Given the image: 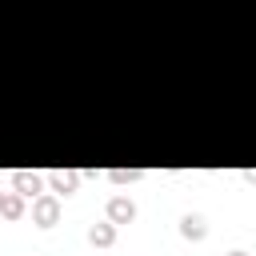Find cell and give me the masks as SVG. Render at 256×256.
I'll return each mask as SVG.
<instances>
[{"label":"cell","instance_id":"277c9868","mask_svg":"<svg viewBox=\"0 0 256 256\" xmlns=\"http://www.w3.org/2000/svg\"><path fill=\"white\" fill-rule=\"evenodd\" d=\"M104 212H108V220H112L116 228H120V224H132V220H136V204H132L128 196H112Z\"/></svg>","mask_w":256,"mask_h":256},{"label":"cell","instance_id":"52a82bcc","mask_svg":"<svg viewBox=\"0 0 256 256\" xmlns=\"http://www.w3.org/2000/svg\"><path fill=\"white\" fill-rule=\"evenodd\" d=\"M24 200H28V196H20L16 188H12V192H4V204H0V216H4V220H20V216H24Z\"/></svg>","mask_w":256,"mask_h":256},{"label":"cell","instance_id":"9c48e42d","mask_svg":"<svg viewBox=\"0 0 256 256\" xmlns=\"http://www.w3.org/2000/svg\"><path fill=\"white\" fill-rule=\"evenodd\" d=\"M228 256H248V252H228Z\"/></svg>","mask_w":256,"mask_h":256},{"label":"cell","instance_id":"3957f363","mask_svg":"<svg viewBox=\"0 0 256 256\" xmlns=\"http://www.w3.org/2000/svg\"><path fill=\"white\" fill-rule=\"evenodd\" d=\"M48 188H52L56 196H72V192L80 188V172H72V168H52V172H48Z\"/></svg>","mask_w":256,"mask_h":256},{"label":"cell","instance_id":"6da1fadb","mask_svg":"<svg viewBox=\"0 0 256 256\" xmlns=\"http://www.w3.org/2000/svg\"><path fill=\"white\" fill-rule=\"evenodd\" d=\"M56 220H60V196H56V192H40V196L32 200V224L52 228Z\"/></svg>","mask_w":256,"mask_h":256},{"label":"cell","instance_id":"7a4b0ae2","mask_svg":"<svg viewBox=\"0 0 256 256\" xmlns=\"http://www.w3.org/2000/svg\"><path fill=\"white\" fill-rule=\"evenodd\" d=\"M44 184H48V176H40V172H28V168L12 172V188H16L20 196H28V200H36V196L44 192Z\"/></svg>","mask_w":256,"mask_h":256},{"label":"cell","instance_id":"ba28073f","mask_svg":"<svg viewBox=\"0 0 256 256\" xmlns=\"http://www.w3.org/2000/svg\"><path fill=\"white\" fill-rule=\"evenodd\" d=\"M108 180H112L116 188H124V184H136V180H144V168H112V172H108Z\"/></svg>","mask_w":256,"mask_h":256},{"label":"cell","instance_id":"5b68a950","mask_svg":"<svg viewBox=\"0 0 256 256\" xmlns=\"http://www.w3.org/2000/svg\"><path fill=\"white\" fill-rule=\"evenodd\" d=\"M204 232H208V224H204V216H200V212L180 216V236H184V240H204Z\"/></svg>","mask_w":256,"mask_h":256},{"label":"cell","instance_id":"8992f818","mask_svg":"<svg viewBox=\"0 0 256 256\" xmlns=\"http://www.w3.org/2000/svg\"><path fill=\"white\" fill-rule=\"evenodd\" d=\"M88 244H96V248H112V244H116V224H112V220L92 224V228H88Z\"/></svg>","mask_w":256,"mask_h":256},{"label":"cell","instance_id":"30bf717a","mask_svg":"<svg viewBox=\"0 0 256 256\" xmlns=\"http://www.w3.org/2000/svg\"><path fill=\"white\" fill-rule=\"evenodd\" d=\"M0 204H4V192H0Z\"/></svg>","mask_w":256,"mask_h":256}]
</instances>
